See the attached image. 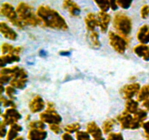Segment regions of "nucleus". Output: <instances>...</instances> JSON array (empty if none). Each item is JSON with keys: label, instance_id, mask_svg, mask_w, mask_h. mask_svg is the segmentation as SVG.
Segmentation results:
<instances>
[{"label": "nucleus", "instance_id": "obj_8", "mask_svg": "<svg viewBox=\"0 0 149 140\" xmlns=\"http://www.w3.org/2000/svg\"><path fill=\"white\" fill-rule=\"evenodd\" d=\"M3 118V121L7 125H12L13 124L17 123V121L21 118V115L18 111L15 109V108L10 107L7 109L4 114L1 115Z\"/></svg>", "mask_w": 149, "mask_h": 140}, {"label": "nucleus", "instance_id": "obj_31", "mask_svg": "<svg viewBox=\"0 0 149 140\" xmlns=\"http://www.w3.org/2000/svg\"><path fill=\"white\" fill-rule=\"evenodd\" d=\"M77 140H90V135L85 131H77L76 134Z\"/></svg>", "mask_w": 149, "mask_h": 140}, {"label": "nucleus", "instance_id": "obj_32", "mask_svg": "<svg viewBox=\"0 0 149 140\" xmlns=\"http://www.w3.org/2000/svg\"><path fill=\"white\" fill-rule=\"evenodd\" d=\"M133 0H117L118 6L122 7V9H128L132 4Z\"/></svg>", "mask_w": 149, "mask_h": 140}, {"label": "nucleus", "instance_id": "obj_2", "mask_svg": "<svg viewBox=\"0 0 149 140\" xmlns=\"http://www.w3.org/2000/svg\"><path fill=\"white\" fill-rule=\"evenodd\" d=\"M16 11L19 18L24 25L37 26L43 24L41 19L38 17L36 13H35L33 7L26 3H19L16 7Z\"/></svg>", "mask_w": 149, "mask_h": 140}, {"label": "nucleus", "instance_id": "obj_44", "mask_svg": "<svg viewBox=\"0 0 149 140\" xmlns=\"http://www.w3.org/2000/svg\"><path fill=\"white\" fill-rule=\"evenodd\" d=\"M15 140H24V138L22 136H17L15 139Z\"/></svg>", "mask_w": 149, "mask_h": 140}, {"label": "nucleus", "instance_id": "obj_9", "mask_svg": "<svg viewBox=\"0 0 149 140\" xmlns=\"http://www.w3.org/2000/svg\"><path fill=\"white\" fill-rule=\"evenodd\" d=\"M140 90H141V85H140L139 83H130V84L126 85L122 88V94L123 95L125 99H131L135 95L139 93Z\"/></svg>", "mask_w": 149, "mask_h": 140}, {"label": "nucleus", "instance_id": "obj_11", "mask_svg": "<svg viewBox=\"0 0 149 140\" xmlns=\"http://www.w3.org/2000/svg\"><path fill=\"white\" fill-rule=\"evenodd\" d=\"M0 32L4 38L10 40H15L17 37V33L5 22L0 23Z\"/></svg>", "mask_w": 149, "mask_h": 140}, {"label": "nucleus", "instance_id": "obj_35", "mask_svg": "<svg viewBox=\"0 0 149 140\" xmlns=\"http://www.w3.org/2000/svg\"><path fill=\"white\" fill-rule=\"evenodd\" d=\"M106 140H124V138L121 133H111Z\"/></svg>", "mask_w": 149, "mask_h": 140}, {"label": "nucleus", "instance_id": "obj_6", "mask_svg": "<svg viewBox=\"0 0 149 140\" xmlns=\"http://www.w3.org/2000/svg\"><path fill=\"white\" fill-rule=\"evenodd\" d=\"M109 43L111 46L117 52L120 54L125 53L127 48V41L122 35L116 34L113 32H109Z\"/></svg>", "mask_w": 149, "mask_h": 140}, {"label": "nucleus", "instance_id": "obj_19", "mask_svg": "<svg viewBox=\"0 0 149 140\" xmlns=\"http://www.w3.org/2000/svg\"><path fill=\"white\" fill-rule=\"evenodd\" d=\"M1 52H2L4 55L6 54H16V55H18L20 52H21V51L23 50V48L21 47H14L13 45H11L10 44L8 43H4L2 44L1 47Z\"/></svg>", "mask_w": 149, "mask_h": 140}, {"label": "nucleus", "instance_id": "obj_10", "mask_svg": "<svg viewBox=\"0 0 149 140\" xmlns=\"http://www.w3.org/2000/svg\"><path fill=\"white\" fill-rule=\"evenodd\" d=\"M97 20H98L99 27L103 33H106L109 28V23L111 21V16L107 12L100 11L97 14Z\"/></svg>", "mask_w": 149, "mask_h": 140}, {"label": "nucleus", "instance_id": "obj_25", "mask_svg": "<svg viewBox=\"0 0 149 140\" xmlns=\"http://www.w3.org/2000/svg\"><path fill=\"white\" fill-rule=\"evenodd\" d=\"M149 97V85H146L140 90L138 95V102H144Z\"/></svg>", "mask_w": 149, "mask_h": 140}, {"label": "nucleus", "instance_id": "obj_22", "mask_svg": "<svg viewBox=\"0 0 149 140\" xmlns=\"http://www.w3.org/2000/svg\"><path fill=\"white\" fill-rule=\"evenodd\" d=\"M138 110V102L134 99H127L125 104V112L130 114L136 113Z\"/></svg>", "mask_w": 149, "mask_h": 140}, {"label": "nucleus", "instance_id": "obj_5", "mask_svg": "<svg viewBox=\"0 0 149 140\" xmlns=\"http://www.w3.org/2000/svg\"><path fill=\"white\" fill-rule=\"evenodd\" d=\"M40 119L44 123H46L49 125L59 124L62 121V118L55 111V106L52 103L47 104V109L40 114Z\"/></svg>", "mask_w": 149, "mask_h": 140}, {"label": "nucleus", "instance_id": "obj_33", "mask_svg": "<svg viewBox=\"0 0 149 140\" xmlns=\"http://www.w3.org/2000/svg\"><path fill=\"white\" fill-rule=\"evenodd\" d=\"M1 104L4 106H10V107L15 108L16 104L14 102H13V99H7L5 98H4L3 96L1 97Z\"/></svg>", "mask_w": 149, "mask_h": 140}, {"label": "nucleus", "instance_id": "obj_36", "mask_svg": "<svg viewBox=\"0 0 149 140\" xmlns=\"http://www.w3.org/2000/svg\"><path fill=\"white\" fill-rule=\"evenodd\" d=\"M141 18L143 19L147 18L149 15V7L148 5H143L141 10Z\"/></svg>", "mask_w": 149, "mask_h": 140}, {"label": "nucleus", "instance_id": "obj_27", "mask_svg": "<svg viewBox=\"0 0 149 140\" xmlns=\"http://www.w3.org/2000/svg\"><path fill=\"white\" fill-rule=\"evenodd\" d=\"M90 42L92 43V45L95 48H100V43L99 41V34L97 32H92L90 34Z\"/></svg>", "mask_w": 149, "mask_h": 140}, {"label": "nucleus", "instance_id": "obj_38", "mask_svg": "<svg viewBox=\"0 0 149 140\" xmlns=\"http://www.w3.org/2000/svg\"><path fill=\"white\" fill-rule=\"evenodd\" d=\"M6 125H7V124L4 121L1 123V125H0V137L1 138H3L4 136H6V134H7Z\"/></svg>", "mask_w": 149, "mask_h": 140}, {"label": "nucleus", "instance_id": "obj_34", "mask_svg": "<svg viewBox=\"0 0 149 140\" xmlns=\"http://www.w3.org/2000/svg\"><path fill=\"white\" fill-rule=\"evenodd\" d=\"M29 126L31 128H36V129H44L45 128V124L43 121H33L31 122Z\"/></svg>", "mask_w": 149, "mask_h": 140}, {"label": "nucleus", "instance_id": "obj_3", "mask_svg": "<svg viewBox=\"0 0 149 140\" xmlns=\"http://www.w3.org/2000/svg\"><path fill=\"white\" fill-rule=\"evenodd\" d=\"M113 26L119 34L123 36H128L132 31V24L130 18L125 13H118L113 18Z\"/></svg>", "mask_w": 149, "mask_h": 140}, {"label": "nucleus", "instance_id": "obj_42", "mask_svg": "<svg viewBox=\"0 0 149 140\" xmlns=\"http://www.w3.org/2000/svg\"><path fill=\"white\" fill-rule=\"evenodd\" d=\"M62 139L63 140H74L72 136L69 134V133H65L62 135Z\"/></svg>", "mask_w": 149, "mask_h": 140}, {"label": "nucleus", "instance_id": "obj_28", "mask_svg": "<svg viewBox=\"0 0 149 140\" xmlns=\"http://www.w3.org/2000/svg\"><path fill=\"white\" fill-rule=\"evenodd\" d=\"M97 7L101 10V11L107 12L110 8L109 0H94Z\"/></svg>", "mask_w": 149, "mask_h": 140}, {"label": "nucleus", "instance_id": "obj_18", "mask_svg": "<svg viewBox=\"0 0 149 140\" xmlns=\"http://www.w3.org/2000/svg\"><path fill=\"white\" fill-rule=\"evenodd\" d=\"M137 39L141 44L149 43V26L143 25L138 30L137 34Z\"/></svg>", "mask_w": 149, "mask_h": 140}, {"label": "nucleus", "instance_id": "obj_23", "mask_svg": "<svg viewBox=\"0 0 149 140\" xmlns=\"http://www.w3.org/2000/svg\"><path fill=\"white\" fill-rule=\"evenodd\" d=\"M28 78H13L10 81L11 86L17 89H23L26 86Z\"/></svg>", "mask_w": 149, "mask_h": 140}, {"label": "nucleus", "instance_id": "obj_14", "mask_svg": "<svg viewBox=\"0 0 149 140\" xmlns=\"http://www.w3.org/2000/svg\"><path fill=\"white\" fill-rule=\"evenodd\" d=\"M63 8L68 10V13L72 16L77 17L81 13V8L73 0H64L63 2Z\"/></svg>", "mask_w": 149, "mask_h": 140}, {"label": "nucleus", "instance_id": "obj_1", "mask_svg": "<svg viewBox=\"0 0 149 140\" xmlns=\"http://www.w3.org/2000/svg\"><path fill=\"white\" fill-rule=\"evenodd\" d=\"M36 14L47 27L62 31L68 29V24L64 18L49 6L40 5L36 10Z\"/></svg>", "mask_w": 149, "mask_h": 140}, {"label": "nucleus", "instance_id": "obj_39", "mask_svg": "<svg viewBox=\"0 0 149 140\" xmlns=\"http://www.w3.org/2000/svg\"><path fill=\"white\" fill-rule=\"evenodd\" d=\"M49 128L52 131H53L55 134H59L61 131V127L58 125V124H52V125H49Z\"/></svg>", "mask_w": 149, "mask_h": 140}, {"label": "nucleus", "instance_id": "obj_15", "mask_svg": "<svg viewBox=\"0 0 149 140\" xmlns=\"http://www.w3.org/2000/svg\"><path fill=\"white\" fill-rule=\"evenodd\" d=\"M47 136V133L44 129L31 128L28 134L29 140H45Z\"/></svg>", "mask_w": 149, "mask_h": 140}, {"label": "nucleus", "instance_id": "obj_37", "mask_svg": "<svg viewBox=\"0 0 149 140\" xmlns=\"http://www.w3.org/2000/svg\"><path fill=\"white\" fill-rule=\"evenodd\" d=\"M12 80V77L7 74H0V82H1V85L6 84L8 83L9 82L10 83Z\"/></svg>", "mask_w": 149, "mask_h": 140}, {"label": "nucleus", "instance_id": "obj_13", "mask_svg": "<svg viewBox=\"0 0 149 140\" xmlns=\"http://www.w3.org/2000/svg\"><path fill=\"white\" fill-rule=\"evenodd\" d=\"M45 104L40 96H36L29 103V109L33 113L39 112L45 108Z\"/></svg>", "mask_w": 149, "mask_h": 140}, {"label": "nucleus", "instance_id": "obj_24", "mask_svg": "<svg viewBox=\"0 0 149 140\" xmlns=\"http://www.w3.org/2000/svg\"><path fill=\"white\" fill-rule=\"evenodd\" d=\"M116 124V121L113 118H109L103 122V131L104 134H109L112 130L113 129V127Z\"/></svg>", "mask_w": 149, "mask_h": 140}, {"label": "nucleus", "instance_id": "obj_29", "mask_svg": "<svg viewBox=\"0 0 149 140\" xmlns=\"http://www.w3.org/2000/svg\"><path fill=\"white\" fill-rule=\"evenodd\" d=\"M80 128V124L79 123L76 122L74 123L68 124L65 127V131H66L67 133H69V134H71V133L77 132V131L79 130Z\"/></svg>", "mask_w": 149, "mask_h": 140}, {"label": "nucleus", "instance_id": "obj_4", "mask_svg": "<svg viewBox=\"0 0 149 140\" xmlns=\"http://www.w3.org/2000/svg\"><path fill=\"white\" fill-rule=\"evenodd\" d=\"M1 14L7 18L9 21L19 29H23L24 24L19 18L17 11L8 2H4L1 6Z\"/></svg>", "mask_w": 149, "mask_h": 140}, {"label": "nucleus", "instance_id": "obj_26", "mask_svg": "<svg viewBox=\"0 0 149 140\" xmlns=\"http://www.w3.org/2000/svg\"><path fill=\"white\" fill-rule=\"evenodd\" d=\"M147 118V112L144 109H138L136 113L134 114V118L137 121H138L139 123H141V124H143L144 123V120L146 119Z\"/></svg>", "mask_w": 149, "mask_h": 140}, {"label": "nucleus", "instance_id": "obj_17", "mask_svg": "<svg viewBox=\"0 0 149 140\" xmlns=\"http://www.w3.org/2000/svg\"><path fill=\"white\" fill-rule=\"evenodd\" d=\"M134 52L144 61H149V47L145 44L138 45L134 48Z\"/></svg>", "mask_w": 149, "mask_h": 140}, {"label": "nucleus", "instance_id": "obj_43", "mask_svg": "<svg viewBox=\"0 0 149 140\" xmlns=\"http://www.w3.org/2000/svg\"><path fill=\"white\" fill-rule=\"evenodd\" d=\"M143 106L147 110L149 111V99H146V100H145L143 102Z\"/></svg>", "mask_w": 149, "mask_h": 140}, {"label": "nucleus", "instance_id": "obj_41", "mask_svg": "<svg viewBox=\"0 0 149 140\" xmlns=\"http://www.w3.org/2000/svg\"><path fill=\"white\" fill-rule=\"evenodd\" d=\"M109 5L112 10H116L118 8L117 0H109Z\"/></svg>", "mask_w": 149, "mask_h": 140}, {"label": "nucleus", "instance_id": "obj_30", "mask_svg": "<svg viewBox=\"0 0 149 140\" xmlns=\"http://www.w3.org/2000/svg\"><path fill=\"white\" fill-rule=\"evenodd\" d=\"M5 93L7 94V96L10 98V99H15V94L16 93V88H15L13 86H7L5 88Z\"/></svg>", "mask_w": 149, "mask_h": 140}, {"label": "nucleus", "instance_id": "obj_7", "mask_svg": "<svg viewBox=\"0 0 149 140\" xmlns=\"http://www.w3.org/2000/svg\"><path fill=\"white\" fill-rule=\"evenodd\" d=\"M117 120L123 129H138L142 125V124L137 121L131 114L125 111L117 117Z\"/></svg>", "mask_w": 149, "mask_h": 140}, {"label": "nucleus", "instance_id": "obj_16", "mask_svg": "<svg viewBox=\"0 0 149 140\" xmlns=\"http://www.w3.org/2000/svg\"><path fill=\"white\" fill-rule=\"evenodd\" d=\"M84 22H85L87 29L90 32H94L95 28L99 26L97 16H96V15L93 13H90L89 14H87L85 19H84Z\"/></svg>", "mask_w": 149, "mask_h": 140}, {"label": "nucleus", "instance_id": "obj_20", "mask_svg": "<svg viewBox=\"0 0 149 140\" xmlns=\"http://www.w3.org/2000/svg\"><path fill=\"white\" fill-rule=\"evenodd\" d=\"M0 61H1V66L3 67L7 64H12L19 61L20 57L16 54H6L0 57Z\"/></svg>", "mask_w": 149, "mask_h": 140}, {"label": "nucleus", "instance_id": "obj_12", "mask_svg": "<svg viewBox=\"0 0 149 140\" xmlns=\"http://www.w3.org/2000/svg\"><path fill=\"white\" fill-rule=\"evenodd\" d=\"M87 131L92 136L94 140H104L102 134V131L95 122H90L87 125Z\"/></svg>", "mask_w": 149, "mask_h": 140}, {"label": "nucleus", "instance_id": "obj_40", "mask_svg": "<svg viewBox=\"0 0 149 140\" xmlns=\"http://www.w3.org/2000/svg\"><path fill=\"white\" fill-rule=\"evenodd\" d=\"M142 127L144 129V131H145L147 139L149 140V121L144 122L142 124Z\"/></svg>", "mask_w": 149, "mask_h": 140}, {"label": "nucleus", "instance_id": "obj_21", "mask_svg": "<svg viewBox=\"0 0 149 140\" xmlns=\"http://www.w3.org/2000/svg\"><path fill=\"white\" fill-rule=\"evenodd\" d=\"M22 130V127L17 123L13 124L9 130L7 134L6 140H15L16 137H17V134Z\"/></svg>", "mask_w": 149, "mask_h": 140}]
</instances>
